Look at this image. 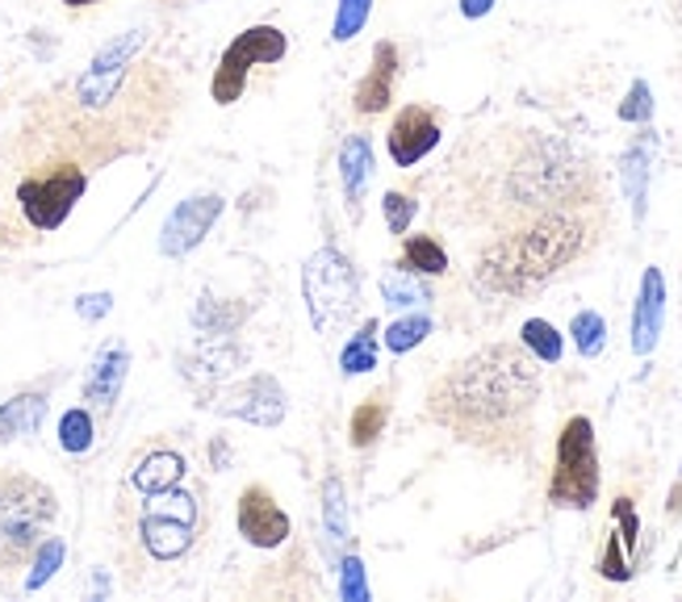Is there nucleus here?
Returning a JSON list of instances; mask_svg holds the SVG:
<instances>
[{"label": "nucleus", "mask_w": 682, "mask_h": 602, "mask_svg": "<svg viewBox=\"0 0 682 602\" xmlns=\"http://www.w3.org/2000/svg\"><path fill=\"white\" fill-rule=\"evenodd\" d=\"M540 397L536 356L519 343H490L440 376L427 394V418L494 456L528 444L531 411Z\"/></svg>", "instance_id": "obj_1"}, {"label": "nucleus", "mask_w": 682, "mask_h": 602, "mask_svg": "<svg viewBox=\"0 0 682 602\" xmlns=\"http://www.w3.org/2000/svg\"><path fill=\"white\" fill-rule=\"evenodd\" d=\"M494 206L507 214L503 230L557 209L599 206V172L566 138L540 131H507L503 164L490 180Z\"/></svg>", "instance_id": "obj_2"}, {"label": "nucleus", "mask_w": 682, "mask_h": 602, "mask_svg": "<svg viewBox=\"0 0 682 602\" xmlns=\"http://www.w3.org/2000/svg\"><path fill=\"white\" fill-rule=\"evenodd\" d=\"M599 235V206L557 209L528 222L507 226L482 256H477L474 281L482 293L494 298H519L545 281H552L566 263H574Z\"/></svg>", "instance_id": "obj_3"}, {"label": "nucleus", "mask_w": 682, "mask_h": 602, "mask_svg": "<svg viewBox=\"0 0 682 602\" xmlns=\"http://www.w3.org/2000/svg\"><path fill=\"white\" fill-rule=\"evenodd\" d=\"M302 293L310 305V322L319 335H335L348 322L356 319L361 310V277L356 268L348 263L343 251L335 247H322L310 256L302 272Z\"/></svg>", "instance_id": "obj_4"}, {"label": "nucleus", "mask_w": 682, "mask_h": 602, "mask_svg": "<svg viewBox=\"0 0 682 602\" xmlns=\"http://www.w3.org/2000/svg\"><path fill=\"white\" fill-rule=\"evenodd\" d=\"M55 519V494L34 477H0V564H21Z\"/></svg>", "instance_id": "obj_5"}, {"label": "nucleus", "mask_w": 682, "mask_h": 602, "mask_svg": "<svg viewBox=\"0 0 682 602\" xmlns=\"http://www.w3.org/2000/svg\"><path fill=\"white\" fill-rule=\"evenodd\" d=\"M599 498V452H595V423L574 414L557 439V469L549 481V502L561 510H590Z\"/></svg>", "instance_id": "obj_6"}, {"label": "nucleus", "mask_w": 682, "mask_h": 602, "mask_svg": "<svg viewBox=\"0 0 682 602\" xmlns=\"http://www.w3.org/2000/svg\"><path fill=\"white\" fill-rule=\"evenodd\" d=\"M84 188H89V172L80 168V164H55L42 176H25L18 185L21 214L39 230H55L72 214V206L84 197Z\"/></svg>", "instance_id": "obj_7"}, {"label": "nucleus", "mask_w": 682, "mask_h": 602, "mask_svg": "<svg viewBox=\"0 0 682 602\" xmlns=\"http://www.w3.org/2000/svg\"><path fill=\"white\" fill-rule=\"evenodd\" d=\"M197 531V502L185 489H159L143 510V544L155 561H176L185 557Z\"/></svg>", "instance_id": "obj_8"}, {"label": "nucleus", "mask_w": 682, "mask_h": 602, "mask_svg": "<svg viewBox=\"0 0 682 602\" xmlns=\"http://www.w3.org/2000/svg\"><path fill=\"white\" fill-rule=\"evenodd\" d=\"M285 51H289V42H285L277 25H251V30H244L230 42V51L223 55L218 72H214V84H209L214 101L218 105H235L247 89V72L256 63H281Z\"/></svg>", "instance_id": "obj_9"}, {"label": "nucleus", "mask_w": 682, "mask_h": 602, "mask_svg": "<svg viewBox=\"0 0 682 602\" xmlns=\"http://www.w3.org/2000/svg\"><path fill=\"white\" fill-rule=\"evenodd\" d=\"M218 214H223V197L218 193H202L193 201H180V206L172 209L168 222H164L159 251L164 256H189L193 247L209 235V226L218 222Z\"/></svg>", "instance_id": "obj_10"}, {"label": "nucleus", "mask_w": 682, "mask_h": 602, "mask_svg": "<svg viewBox=\"0 0 682 602\" xmlns=\"http://www.w3.org/2000/svg\"><path fill=\"white\" fill-rule=\"evenodd\" d=\"M440 143V113L427 110V105H406L399 110L394 126L385 134V147H390V159L399 168H411L423 155H432Z\"/></svg>", "instance_id": "obj_11"}, {"label": "nucleus", "mask_w": 682, "mask_h": 602, "mask_svg": "<svg viewBox=\"0 0 682 602\" xmlns=\"http://www.w3.org/2000/svg\"><path fill=\"white\" fill-rule=\"evenodd\" d=\"M637 536H641V523H637L632 498H616V507H611V536H607L603 552H599V573H603L607 582H628L632 578Z\"/></svg>", "instance_id": "obj_12"}, {"label": "nucleus", "mask_w": 682, "mask_h": 602, "mask_svg": "<svg viewBox=\"0 0 682 602\" xmlns=\"http://www.w3.org/2000/svg\"><path fill=\"white\" fill-rule=\"evenodd\" d=\"M239 531L247 544L277 548L289 540V515H285L265 486H247L239 498Z\"/></svg>", "instance_id": "obj_13"}, {"label": "nucleus", "mask_w": 682, "mask_h": 602, "mask_svg": "<svg viewBox=\"0 0 682 602\" xmlns=\"http://www.w3.org/2000/svg\"><path fill=\"white\" fill-rule=\"evenodd\" d=\"M218 411L235 414V418H247V423H256V427H277L285 418V394L272 376L260 373V376H251V381H244L239 390H230V394L218 402Z\"/></svg>", "instance_id": "obj_14"}, {"label": "nucleus", "mask_w": 682, "mask_h": 602, "mask_svg": "<svg viewBox=\"0 0 682 602\" xmlns=\"http://www.w3.org/2000/svg\"><path fill=\"white\" fill-rule=\"evenodd\" d=\"M394 84H399V46L394 42H378L373 46V63H369V72H364V80L356 84V96H352L356 113L378 117V113L390 110Z\"/></svg>", "instance_id": "obj_15"}, {"label": "nucleus", "mask_w": 682, "mask_h": 602, "mask_svg": "<svg viewBox=\"0 0 682 602\" xmlns=\"http://www.w3.org/2000/svg\"><path fill=\"white\" fill-rule=\"evenodd\" d=\"M662 322H665V281L658 268H649L641 281V298L632 310V352L649 356L662 339Z\"/></svg>", "instance_id": "obj_16"}, {"label": "nucleus", "mask_w": 682, "mask_h": 602, "mask_svg": "<svg viewBox=\"0 0 682 602\" xmlns=\"http://www.w3.org/2000/svg\"><path fill=\"white\" fill-rule=\"evenodd\" d=\"M126 369H131V352L122 347V343H105L101 347V356L93 360V373L84 381V397L101 406V411H110L122 394V381H126Z\"/></svg>", "instance_id": "obj_17"}, {"label": "nucleus", "mask_w": 682, "mask_h": 602, "mask_svg": "<svg viewBox=\"0 0 682 602\" xmlns=\"http://www.w3.org/2000/svg\"><path fill=\"white\" fill-rule=\"evenodd\" d=\"M369 176H373L369 138H364V134H352L340 147V180H343V197H348L352 218H361V201H364V188H369Z\"/></svg>", "instance_id": "obj_18"}, {"label": "nucleus", "mask_w": 682, "mask_h": 602, "mask_svg": "<svg viewBox=\"0 0 682 602\" xmlns=\"http://www.w3.org/2000/svg\"><path fill=\"white\" fill-rule=\"evenodd\" d=\"M322 536H327V561H343V544H348V502H343V481L327 477L322 486Z\"/></svg>", "instance_id": "obj_19"}, {"label": "nucleus", "mask_w": 682, "mask_h": 602, "mask_svg": "<svg viewBox=\"0 0 682 602\" xmlns=\"http://www.w3.org/2000/svg\"><path fill=\"white\" fill-rule=\"evenodd\" d=\"M46 418V397L42 394H21L13 402L0 406V439H21L34 435Z\"/></svg>", "instance_id": "obj_20"}, {"label": "nucleus", "mask_w": 682, "mask_h": 602, "mask_svg": "<svg viewBox=\"0 0 682 602\" xmlns=\"http://www.w3.org/2000/svg\"><path fill=\"white\" fill-rule=\"evenodd\" d=\"M180 477H185V456L159 448L152 456H143V465L134 469V486L143 489V494H159V489L176 486Z\"/></svg>", "instance_id": "obj_21"}, {"label": "nucleus", "mask_w": 682, "mask_h": 602, "mask_svg": "<svg viewBox=\"0 0 682 602\" xmlns=\"http://www.w3.org/2000/svg\"><path fill=\"white\" fill-rule=\"evenodd\" d=\"M402 268L415 277H444L448 272V256L432 235H411L402 247Z\"/></svg>", "instance_id": "obj_22"}, {"label": "nucleus", "mask_w": 682, "mask_h": 602, "mask_svg": "<svg viewBox=\"0 0 682 602\" xmlns=\"http://www.w3.org/2000/svg\"><path fill=\"white\" fill-rule=\"evenodd\" d=\"M385 418H390V406H385V397H369V402H361L356 406V414H352V427H348V439H352V448H369L373 439H378L381 432H385Z\"/></svg>", "instance_id": "obj_23"}, {"label": "nucleus", "mask_w": 682, "mask_h": 602, "mask_svg": "<svg viewBox=\"0 0 682 602\" xmlns=\"http://www.w3.org/2000/svg\"><path fill=\"white\" fill-rule=\"evenodd\" d=\"M373 364H378V322H364L361 335H356L352 343H348V347H343L340 369L348 376H356V373H369Z\"/></svg>", "instance_id": "obj_24"}, {"label": "nucleus", "mask_w": 682, "mask_h": 602, "mask_svg": "<svg viewBox=\"0 0 682 602\" xmlns=\"http://www.w3.org/2000/svg\"><path fill=\"white\" fill-rule=\"evenodd\" d=\"M649 134H644L637 147L624 155V188H628V201L637 209V218L644 214V176H649Z\"/></svg>", "instance_id": "obj_25"}, {"label": "nucleus", "mask_w": 682, "mask_h": 602, "mask_svg": "<svg viewBox=\"0 0 682 602\" xmlns=\"http://www.w3.org/2000/svg\"><path fill=\"white\" fill-rule=\"evenodd\" d=\"M381 293H385V305H394V310H406V305H418V301H427V284L415 281V272H406V268H394L385 281H381Z\"/></svg>", "instance_id": "obj_26"}, {"label": "nucleus", "mask_w": 682, "mask_h": 602, "mask_svg": "<svg viewBox=\"0 0 682 602\" xmlns=\"http://www.w3.org/2000/svg\"><path fill=\"white\" fill-rule=\"evenodd\" d=\"M569 335H574V343H578V352L582 356H599L603 352V343H607V322L603 314H595V310H582L578 319L569 322Z\"/></svg>", "instance_id": "obj_27"}, {"label": "nucleus", "mask_w": 682, "mask_h": 602, "mask_svg": "<svg viewBox=\"0 0 682 602\" xmlns=\"http://www.w3.org/2000/svg\"><path fill=\"white\" fill-rule=\"evenodd\" d=\"M524 347H528L536 360H545V364H557V360H561V335H557L545 319L524 322Z\"/></svg>", "instance_id": "obj_28"}, {"label": "nucleus", "mask_w": 682, "mask_h": 602, "mask_svg": "<svg viewBox=\"0 0 682 602\" xmlns=\"http://www.w3.org/2000/svg\"><path fill=\"white\" fill-rule=\"evenodd\" d=\"M427 331H432V319H427V314H411V319L390 322L385 347H390V352H411V347H418V343L427 339Z\"/></svg>", "instance_id": "obj_29"}, {"label": "nucleus", "mask_w": 682, "mask_h": 602, "mask_svg": "<svg viewBox=\"0 0 682 602\" xmlns=\"http://www.w3.org/2000/svg\"><path fill=\"white\" fill-rule=\"evenodd\" d=\"M59 444H63V452H89V444H93V418H89V411H68L63 414V423H59Z\"/></svg>", "instance_id": "obj_30"}, {"label": "nucleus", "mask_w": 682, "mask_h": 602, "mask_svg": "<svg viewBox=\"0 0 682 602\" xmlns=\"http://www.w3.org/2000/svg\"><path fill=\"white\" fill-rule=\"evenodd\" d=\"M369 9H373V0H340V13H335L331 38H335V42H348V38L361 34L364 21H369Z\"/></svg>", "instance_id": "obj_31"}, {"label": "nucleus", "mask_w": 682, "mask_h": 602, "mask_svg": "<svg viewBox=\"0 0 682 602\" xmlns=\"http://www.w3.org/2000/svg\"><path fill=\"white\" fill-rule=\"evenodd\" d=\"M415 197L411 193H385V222H390V235H406V226L415 218Z\"/></svg>", "instance_id": "obj_32"}, {"label": "nucleus", "mask_w": 682, "mask_h": 602, "mask_svg": "<svg viewBox=\"0 0 682 602\" xmlns=\"http://www.w3.org/2000/svg\"><path fill=\"white\" fill-rule=\"evenodd\" d=\"M620 117H624V122H649V117H653V101H649V84H644V80H637V84L628 89L624 105H620Z\"/></svg>", "instance_id": "obj_33"}, {"label": "nucleus", "mask_w": 682, "mask_h": 602, "mask_svg": "<svg viewBox=\"0 0 682 602\" xmlns=\"http://www.w3.org/2000/svg\"><path fill=\"white\" fill-rule=\"evenodd\" d=\"M340 573H343V582H340L343 599H348V602H364V599H369V585H364V564L356 561V557L340 561Z\"/></svg>", "instance_id": "obj_34"}, {"label": "nucleus", "mask_w": 682, "mask_h": 602, "mask_svg": "<svg viewBox=\"0 0 682 602\" xmlns=\"http://www.w3.org/2000/svg\"><path fill=\"white\" fill-rule=\"evenodd\" d=\"M59 561H63V544H59V540H46L42 552H39V564H34V573H30V582L25 585H30V590H39V585L59 569Z\"/></svg>", "instance_id": "obj_35"}, {"label": "nucleus", "mask_w": 682, "mask_h": 602, "mask_svg": "<svg viewBox=\"0 0 682 602\" xmlns=\"http://www.w3.org/2000/svg\"><path fill=\"white\" fill-rule=\"evenodd\" d=\"M110 305H114V298L110 293H89V298H80L76 301V314L80 319H101V314H110Z\"/></svg>", "instance_id": "obj_36"}, {"label": "nucleus", "mask_w": 682, "mask_h": 602, "mask_svg": "<svg viewBox=\"0 0 682 602\" xmlns=\"http://www.w3.org/2000/svg\"><path fill=\"white\" fill-rule=\"evenodd\" d=\"M665 515H670V519H682V473H679V481L670 486V498H665Z\"/></svg>", "instance_id": "obj_37"}, {"label": "nucleus", "mask_w": 682, "mask_h": 602, "mask_svg": "<svg viewBox=\"0 0 682 602\" xmlns=\"http://www.w3.org/2000/svg\"><path fill=\"white\" fill-rule=\"evenodd\" d=\"M494 9V0H461V13L465 18H486Z\"/></svg>", "instance_id": "obj_38"}, {"label": "nucleus", "mask_w": 682, "mask_h": 602, "mask_svg": "<svg viewBox=\"0 0 682 602\" xmlns=\"http://www.w3.org/2000/svg\"><path fill=\"white\" fill-rule=\"evenodd\" d=\"M63 4H72V9H84V4H96V0H63Z\"/></svg>", "instance_id": "obj_39"}]
</instances>
